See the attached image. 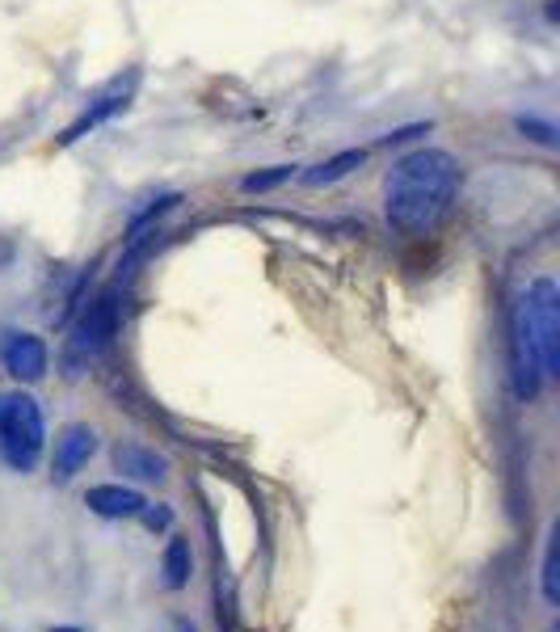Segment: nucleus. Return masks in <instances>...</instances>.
<instances>
[{
  "label": "nucleus",
  "mask_w": 560,
  "mask_h": 632,
  "mask_svg": "<svg viewBox=\"0 0 560 632\" xmlns=\"http://www.w3.org/2000/svg\"><path fill=\"white\" fill-rule=\"evenodd\" d=\"M460 161L446 148H418L388 169L384 182V215L397 233H434L455 203Z\"/></svg>",
  "instance_id": "f257e3e1"
},
{
  "label": "nucleus",
  "mask_w": 560,
  "mask_h": 632,
  "mask_svg": "<svg viewBox=\"0 0 560 632\" xmlns=\"http://www.w3.org/2000/svg\"><path fill=\"white\" fill-rule=\"evenodd\" d=\"M560 372V287L536 279L514 304V393L531 400Z\"/></svg>",
  "instance_id": "f03ea898"
},
{
  "label": "nucleus",
  "mask_w": 560,
  "mask_h": 632,
  "mask_svg": "<svg viewBox=\"0 0 560 632\" xmlns=\"http://www.w3.org/2000/svg\"><path fill=\"white\" fill-rule=\"evenodd\" d=\"M47 447V421L30 393H0V456L18 472H30L43 460Z\"/></svg>",
  "instance_id": "7ed1b4c3"
},
{
  "label": "nucleus",
  "mask_w": 560,
  "mask_h": 632,
  "mask_svg": "<svg viewBox=\"0 0 560 632\" xmlns=\"http://www.w3.org/2000/svg\"><path fill=\"white\" fill-rule=\"evenodd\" d=\"M115 333H118V291H101L94 304L85 308V317L76 321V329H72L68 367L97 358L115 342Z\"/></svg>",
  "instance_id": "20e7f679"
},
{
  "label": "nucleus",
  "mask_w": 560,
  "mask_h": 632,
  "mask_svg": "<svg viewBox=\"0 0 560 632\" xmlns=\"http://www.w3.org/2000/svg\"><path fill=\"white\" fill-rule=\"evenodd\" d=\"M0 363H4V372L13 375L18 384H39L51 367V351L39 333L9 329L4 342H0Z\"/></svg>",
  "instance_id": "39448f33"
},
{
  "label": "nucleus",
  "mask_w": 560,
  "mask_h": 632,
  "mask_svg": "<svg viewBox=\"0 0 560 632\" xmlns=\"http://www.w3.org/2000/svg\"><path fill=\"white\" fill-rule=\"evenodd\" d=\"M97 451V435L94 426H85V421H72L60 430V439H55V456H51V469L60 481H68L76 472L89 464V456Z\"/></svg>",
  "instance_id": "423d86ee"
},
{
  "label": "nucleus",
  "mask_w": 560,
  "mask_h": 632,
  "mask_svg": "<svg viewBox=\"0 0 560 632\" xmlns=\"http://www.w3.org/2000/svg\"><path fill=\"white\" fill-rule=\"evenodd\" d=\"M131 89H136V72L127 76V85L118 81V85H115V89H110V94L97 97L94 106H89V110H85V115L76 118V122H72L68 131L60 136V143H76V140H80V136H85V131H94V127H101V122H110V118H115V115H122V110H127V101H131Z\"/></svg>",
  "instance_id": "0eeeda50"
},
{
  "label": "nucleus",
  "mask_w": 560,
  "mask_h": 632,
  "mask_svg": "<svg viewBox=\"0 0 560 632\" xmlns=\"http://www.w3.org/2000/svg\"><path fill=\"white\" fill-rule=\"evenodd\" d=\"M143 493H136L131 485H94L85 493V506L97 518H136L143 511Z\"/></svg>",
  "instance_id": "6e6552de"
},
{
  "label": "nucleus",
  "mask_w": 560,
  "mask_h": 632,
  "mask_svg": "<svg viewBox=\"0 0 560 632\" xmlns=\"http://www.w3.org/2000/svg\"><path fill=\"white\" fill-rule=\"evenodd\" d=\"M115 469L131 481H164L169 476V460L161 451L143 443H118L115 447Z\"/></svg>",
  "instance_id": "1a4fd4ad"
},
{
  "label": "nucleus",
  "mask_w": 560,
  "mask_h": 632,
  "mask_svg": "<svg viewBox=\"0 0 560 632\" xmlns=\"http://www.w3.org/2000/svg\"><path fill=\"white\" fill-rule=\"evenodd\" d=\"M161 569H164V586H169V590H186V586H190L194 557H190V544L182 536H173L169 544H164Z\"/></svg>",
  "instance_id": "9d476101"
},
{
  "label": "nucleus",
  "mask_w": 560,
  "mask_h": 632,
  "mask_svg": "<svg viewBox=\"0 0 560 632\" xmlns=\"http://www.w3.org/2000/svg\"><path fill=\"white\" fill-rule=\"evenodd\" d=\"M367 161V152L363 148H351V152H337V157H329V161H321L312 173H304L308 186H333V182H342L351 169H358V164Z\"/></svg>",
  "instance_id": "9b49d317"
},
{
  "label": "nucleus",
  "mask_w": 560,
  "mask_h": 632,
  "mask_svg": "<svg viewBox=\"0 0 560 632\" xmlns=\"http://www.w3.org/2000/svg\"><path fill=\"white\" fill-rule=\"evenodd\" d=\"M557 536L560 527L552 523L548 527V539H543V565H539V590H543V603L557 608Z\"/></svg>",
  "instance_id": "f8f14e48"
},
{
  "label": "nucleus",
  "mask_w": 560,
  "mask_h": 632,
  "mask_svg": "<svg viewBox=\"0 0 560 632\" xmlns=\"http://www.w3.org/2000/svg\"><path fill=\"white\" fill-rule=\"evenodd\" d=\"M287 178H295V164H274L270 173H254V178H245L240 186H245V194H261V190H274V186H282Z\"/></svg>",
  "instance_id": "ddd939ff"
},
{
  "label": "nucleus",
  "mask_w": 560,
  "mask_h": 632,
  "mask_svg": "<svg viewBox=\"0 0 560 632\" xmlns=\"http://www.w3.org/2000/svg\"><path fill=\"white\" fill-rule=\"evenodd\" d=\"M152 532V536H161V532H173V506H164V502H143V511L136 515Z\"/></svg>",
  "instance_id": "4468645a"
},
{
  "label": "nucleus",
  "mask_w": 560,
  "mask_h": 632,
  "mask_svg": "<svg viewBox=\"0 0 560 632\" xmlns=\"http://www.w3.org/2000/svg\"><path fill=\"white\" fill-rule=\"evenodd\" d=\"M518 127H523V131H536L531 140H539V143H552V136H557L548 122H536V118H518Z\"/></svg>",
  "instance_id": "2eb2a0df"
},
{
  "label": "nucleus",
  "mask_w": 560,
  "mask_h": 632,
  "mask_svg": "<svg viewBox=\"0 0 560 632\" xmlns=\"http://www.w3.org/2000/svg\"><path fill=\"white\" fill-rule=\"evenodd\" d=\"M173 632H198V629H194V624H186V620H182V624H177V629H173Z\"/></svg>",
  "instance_id": "dca6fc26"
},
{
  "label": "nucleus",
  "mask_w": 560,
  "mask_h": 632,
  "mask_svg": "<svg viewBox=\"0 0 560 632\" xmlns=\"http://www.w3.org/2000/svg\"><path fill=\"white\" fill-rule=\"evenodd\" d=\"M51 632H80V629H51Z\"/></svg>",
  "instance_id": "f3484780"
}]
</instances>
